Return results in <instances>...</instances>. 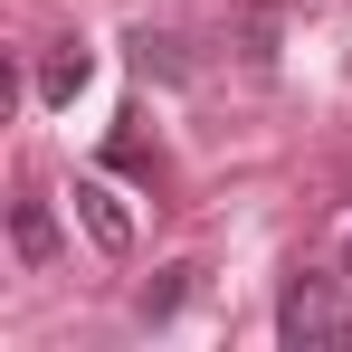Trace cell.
<instances>
[{"mask_svg":"<svg viewBox=\"0 0 352 352\" xmlns=\"http://www.w3.org/2000/svg\"><path fill=\"white\" fill-rule=\"evenodd\" d=\"M133 67H143V76H190V58H181L172 29H133Z\"/></svg>","mask_w":352,"mask_h":352,"instance_id":"obj_5","label":"cell"},{"mask_svg":"<svg viewBox=\"0 0 352 352\" xmlns=\"http://www.w3.org/2000/svg\"><path fill=\"white\" fill-rule=\"evenodd\" d=\"M181 295H190V267H162L153 286L133 295V314H143V324H172V314H181Z\"/></svg>","mask_w":352,"mask_h":352,"instance_id":"obj_6","label":"cell"},{"mask_svg":"<svg viewBox=\"0 0 352 352\" xmlns=\"http://www.w3.org/2000/svg\"><path fill=\"white\" fill-rule=\"evenodd\" d=\"M76 219L96 229V248H105V257H124V248H133V219H124V200L105 190V181H76Z\"/></svg>","mask_w":352,"mask_h":352,"instance_id":"obj_3","label":"cell"},{"mask_svg":"<svg viewBox=\"0 0 352 352\" xmlns=\"http://www.w3.org/2000/svg\"><path fill=\"white\" fill-rule=\"evenodd\" d=\"M333 267H343V286H352V238H343V257H333Z\"/></svg>","mask_w":352,"mask_h":352,"instance_id":"obj_7","label":"cell"},{"mask_svg":"<svg viewBox=\"0 0 352 352\" xmlns=\"http://www.w3.org/2000/svg\"><path fill=\"white\" fill-rule=\"evenodd\" d=\"M10 248H19V267H48V257H58V210H48L38 190L10 200Z\"/></svg>","mask_w":352,"mask_h":352,"instance_id":"obj_2","label":"cell"},{"mask_svg":"<svg viewBox=\"0 0 352 352\" xmlns=\"http://www.w3.org/2000/svg\"><path fill=\"white\" fill-rule=\"evenodd\" d=\"M276 343H352V305H343V267H295L286 295H276Z\"/></svg>","mask_w":352,"mask_h":352,"instance_id":"obj_1","label":"cell"},{"mask_svg":"<svg viewBox=\"0 0 352 352\" xmlns=\"http://www.w3.org/2000/svg\"><path fill=\"white\" fill-rule=\"evenodd\" d=\"M96 76V58H86V38H58L48 58H38V105H76V86Z\"/></svg>","mask_w":352,"mask_h":352,"instance_id":"obj_4","label":"cell"}]
</instances>
